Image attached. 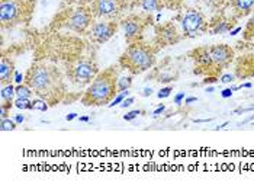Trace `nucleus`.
<instances>
[{"mask_svg":"<svg viewBox=\"0 0 254 189\" xmlns=\"http://www.w3.org/2000/svg\"><path fill=\"white\" fill-rule=\"evenodd\" d=\"M23 82L32 88L35 94L44 99L50 106L60 103L67 92L64 77L59 67L42 61L34 63L28 69Z\"/></svg>","mask_w":254,"mask_h":189,"instance_id":"nucleus-1","label":"nucleus"},{"mask_svg":"<svg viewBox=\"0 0 254 189\" xmlns=\"http://www.w3.org/2000/svg\"><path fill=\"white\" fill-rule=\"evenodd\" d=\"M118 79L119 69L117 66L99 72L83 94L80 102L84 106H108L118 94Z\"/></svg>","mask_w":254,"mask_h":189,"instance_id":"nucleus-2","label":"nucleus"},{"mask_svg":"<svg viewBox=\"0 0 254 189\" xmlns=\"http://www.w3.org/2000/svg\"><path fill=\"white\" fill-rule=\"evenodd\" d=\"M158 50H160L158 45L145 42L142 39L128 44L127 50L118 60V66L121 69L128 70L132 76L141 75L154 66Z\"/></svg>","mask_w":254,"mask_h":189,"instance_id":"nucleus-3","label":"nucleus"},{"mask_svg":"<svg viewBox=\"0 0 254 189\" xmlns=\"http://www.w3.org/2000/svg\"><path fill=\"white\" fill-rule=\"evenodd\" d=\"M37 0H0L1 29L28 25L34 16Z\"/></svg>","mask_w":254,"mask_h":189,"instance_id":"nucleus-4","label":"nucleus"},{"mask_svg":"<svg viewBox=\"0 0 254 189\" xmlns=\"http://www.w3.org/2000/svg\"><path fill=\"white\" fill-rule=\"evenodd\" d=\"M95 22V16L92 13L90 4L76 6L73 9H65L54 19V28H64L76 34H86L92 23Z\"/></svg>","mask_w":254,"mask_h":189,"instance_id":"nucleus-5","label":"nucleus"},{"mask_svg":"<svg viewBox=\"0 0 254 189\" xmlns=\"http://www.w3.org/2000/svg\"><path fill=\"white\" fill-rule=\"evenodd\" d=\"M153 23H154V19L151 16V13H147V12L131 13V15H127L125 18L119 20V25L124 29V35H125L127 44H132V42L141 41L145 28L148 25H153Z\"/></svg>","mask_w":254,"mask_h":189,"instance_id":"nucleus-6","label":"nucleus"},{"mask_svg":"<svg viewBox=\"0 0 254 189\" xmlns=\"http://www.w3.org/2000/svg\"><path fill=\"white\" fill-rule=\"evenodd\" d=\"M180 29L183 38H195L208 31V22L199 9H188L180 18Z\"/></svg>","mask_w":254,"mask_h":189,"instance_id":"nucleus-7","label":"nucleus"},{"mask_svg":"<svg viewBox=\"0 0 254 189\" xmlns=\"http://www.w3.org/2000/svg\"><path fill=\"white\" fill-rule=\"evenodd\" d=\"M128 7H129V3L127 0H92L90 1V9L95 19L121 20L119 16Z\"/></svg>","mask_w":254,"mask_h":189,"instance_id":"nucleus-8","label":"nucleus"},{"mask_svg":"<svg viewBox=\"0 0 254 189\" xmlns=\"http://www.w3.org/2000/svg\"><path fill=\"white\" fill-rule=\"evenodd\" d=\"M99 67L93 60H78L76 64H70L67 69V77L74 83L84 86L92 83V80L98 76Z\"/></svg>","mask_w":254,"mask_h":189,"instance_id":"nucleus-9","label":"nucleus"},{"mask_svg":"<svg viewBox=\"0 0 254 189\" xmlns=\"http://www.w3.org/2000/svg\"><path fill=\"white\" fill-rule=\"evenodd\" d=\"M118 28H119V20L115 19H100L95 20L92 23V26L89 28V31L86 32L90 41L95 44H105L108 42L111 38L117 34Z\"/></svg>","mask_w":254,"mask_h":189,"instance_id":"nucleus-10","label":"nucleus"},{"mask_svg":"<svg viewBox=\"0 0 254 189\" xmlns=\"http://www.w3.org/2000/svg\"><path fill=\"white\" fill-rule=\"evenodd\" d=\"M182 38H183V34L179 31V28L173 23V20L156 25L154 44L158 45L160 48H164V47H169V45H175Z\"/></svg>","mask_w":254,"mask_h":189,"instance_id":"nucleus-11","label":"nucleus"},{"mask_svg":"<svg viewBox=\"0 0 254 189\" xmlns=\"http://www.w3.org/2000/svg\"><path fill=\"white\" fill-rule=\"evenodd\" d=\"M209 56L212 58L214 67L219 73L222 69L228 67L231 64V61L234 60V50L227 45V44H216V45H211L208 47Z\"/></svg>","mask_w":254,"mask_h":189,"instance_id":"nucleus-12","label":"nucleus"},{"mask_svg":"<svg viewBox=\"0 0 254 189\" xmlns=\"http://www.w3.org/2000/svg\"><path fill=\"white\" fill-rule=\"evenodd\" d=\"M15 73H16L15 61L10 57H1V60H0V85L1 86L9 85L15 79Z\"/></svg>","mask_w":254,"mask_h":189,"instance_id":"nucleus-13","label":"nucleus"},{"mask_svg":"<svg viewBox=\"0 0 254 189\" xmlns=\"http://www.w3.org/2000/svg\"><path fill=\"white\" fill-rule=\"evenodd\" d=\"M231 28H233V22L224 16H216L211 20V23H208V29L211 35H221V34L230 32Z\"/></svg>","mask_w":254,"mask_h":189,"instance_id":"nucleus-14","label":"nucleus"},{"mask_svg":"<svg viewBox=\"0 0 254 189\" xmlns=\"http://www.w3.org/2000/svg\"><path fill=\"white\" fill-rule=\"evenodd\" d=\"M231 7L235 19L243 18L253 12L254 0H231Z\"/></svg>","mask_w":254,"mask_h":189,"instance_id":"nucleus-15","label":"nucleus"},{"mask_svg":"<svg viewBox=\"0 0 254 189\" xmlns=\"http://www.w3.org/2000/svg\"><path fill=\"white\" fill-rule=\"evenodd\" d=\"M135 4L139 6L144 12L147 13H153V12H160L161 9H164L161 0H137Z\"/></svg>","mask_w":254,"mask_h":189,"instance_id":"nucleus-16","label":"nucleus"},{"mask_svg":"<svg viewBox=\"0 0 254 189\" xmlns=\"http://www.w3.org/2000/svg\"><path fill=\"white\" fill-rule=\"evenodd\" d=\"M197 6H203V7H208L211 10H218L219 7L224 6V3L227 0H193Z\"/></svg>","mask_w":254,"mask_h":189,"instance_id":"nucleus-17","label":"nucleus"},{"mask_svg":"<svg viewBox=\"0 0 254 189\" xmlns=\"http://www.w3.org/2000/svg\"><path fill=\"white\" fill-rule=\"evenodd\" d=\"M35 92L32 91V88H29L25 82L16 86V96L18 97H25V99H32V96Z\"/></svg>","mask_w":254,"mask_h":189,"instance_id":"nucleus-18","label":"nucleus"},{"mask_svg":"<svg viewBox=\"0 0 254 189\" xmlns=\"http://www.w3.org/2000/svg\"><path fill=\"white\" fill-rule=\"evenodd\" d=\"M132 86V75L131 76H124L118 79V94L124 92V91H129Z\"/></svg>","mask_w":254,"mask_h":189,"instance_id":"nucleus-19","label":"nucleus"},{"mask_svg":"<svg viewBox=\"0 0 254 189\" xmlns=\"http://www.w3.org/2000/svg\"><path fill=\"white\" fill-rule=\"evenodd\" d=\"M16 128H18L16 121H15V119H10L9 116H7V118H3V119L0 121V130L3 132L15 131Z\"/></svg>","mask_w":254,"mask_h":189,"instance_id":"nucleus-20","label":"nucleus"},{"mask_svg":"<svg viewBox=\"0 0 254 189\" xmlns=\"http://www.w3.org/2000/svg\"><path fill=\"white\" fill-rule=\"evenodd\" d=\"M15 106L18 109H22V111H29V109H34V102H32V99L18 97L15 100Z\"/></svg>","mask_w":254,"mask_h":189,"instance_id":"nucleus-21","label":"nucleus"},{"mask_svg":"<svg viewBox=\"0 0 254 189\" xmlns=\"http://www.w3.org/2000/svg\"><path fill=\"white\" fill-rule=\"evenodd\" d=\"M254 38V12L252 13V16L249 19L246 28H244V39H253Z\"/></svg>","mask_w":254,"mask_h":189,"instance_id":"nucleus-22","label":"nucleus"},{"mask_svg":"<svg viewBox=\"0 0 254 189\" xmlns=\"http://www.w3.org/2000/svg\"><path fill=\"white\" fill-rule=\"evenodd\" d=\"M164 9H172V10H179L182 9L185 0H161Z\"/></svg>","mask_w":254,"mask_h":189,"instance_id":"nucleus-23","label":"nucleus"},{"mask_svg":"<svg viewBox=\"0 0 254 189\" xmlns=\"http://www.w3.org/2000/svg\"><path fill=\"white\" fill-rule=\"evenodd\" d=\"M32 102H34V109H38V111H42V112H45L50 108V105L41 97H38L37 100H32Z\"/></svg>","mask_w":254,"mask_h":189,"instance_id":"nucleus-24","label":"nucleus"},{"mask_svg":"<svg viewBox=\"0 0 254 189\" xmlns=\"http://www.w3.org/2000/svg\"><path fill=\"white\" fill-rule=\"evenodd\" d=\"M145 111H141V109H134V111H129V112H127L124 115V121H134L137 116L139 115H144Z\"/></svg>","mask_w":254,"mask_h":189,"instance_id":"nucleus-25","label":"nucleus"},{"mask_svg":"<svg viewBox=\"0 0 254 189\" xmlns=\"http://www.w3.org/2000/svg\"><path fill=\"white\" fill-rule=\"evenodd\" d=\"M172 92H173V86L163 88V89H160V92L157 94V97H158V99H166V97H169V96H170Z\"/></svg>","mask_w":254,"mask_h":189,"instance_id":"nucleus-26","label":"nucleus"},{"mask_svg":"<svg viewBox=\"0 0 254 189\" xmlns=\"http://www.w3.org/2000/svg\"><path fill=\"white\" fill-rule=\"evenodd\" d=\"M92 0H64L65 4L71 6V4H78V6H83V4H90Z\"/></svg>","mask_w":254,"mask_h":189,"instance_id":"nucleus-27","label":"nucleus"},{"mask_svg":"<svg viewBox=\"0 0 254 189\" xmlns=\"http://www.w3.org/2000/svg\"><path fill=\"white\" fill-rule=\"evenodd\" d=\"M134 102H135V99H134V97H131V96H128V97H125V99H124V102H122L119 106H121L122 109H125V108H129L131 105H134Z\"/></svg>","mask_w":254,"mask_h":189,"instance_id":"nucleus-28","label":"nucleus"},{"mask_svg":"<svg viewBox=\"0 0 254 189\" xmlns=\"http://www.w3.org/2000/svg\"><path fill=\"white\" fill-rule=\"evenodd\" d=\"M235 76L231 75V73H227V75H222L221 76V82L222 83H233L234 82Z\"/></svg>","mask_w":254,"mask_h":189,"instance_id":"nucleus-29","label":"nucleus"},{"mask_svg":"<svg viewBox=\"0 0 254 189\" xmlns=\"http://www.w3.org/2000/svg\"><path fill=\"white\" fill-rule=\"evenodd\" d=\"M234 94V91H233V88H227V89H224L222 92H221V96L224 97V99H228V97H231Z\"/></svg>","mask_w":254,"mask_h":189,"instance_id":"nucleus-30","label":"nucleus"},{"mask_svg":"<svg viewBox=\"0 0 254 189\" xmlns=\"http://www.w3.org/2000/svg\"><path fill=\"white\" fill-rule=\"evenodd\" d=\"M252 111H254V105H253V106H247V108H243V106H240V108H237V109H234V113L252 112Z\"/></svg>","mask_w":254,"mask_h":189,"instance_id":"nucleus-31","label":"nucleus"},{"mask_svg":"<svg viewBox=\"0 0 254 189\" xmlns=\"http://www.w3.org/2000/svg\"><path fill=\"white\" fill-rule=\"evenodd\" d=\"M185 99H186V97H185V92H179V94L175 96V103H176V105H180Z\"/></svg>","mask_w":254,"mask_h":189,"instance_id":"nucleus-32","label":"nucleus"},{"mask_svg":"<svg viewBox=\"0 0 254 189\" xmlns=\"http://www.w3.org/2000/svg\"><path fill=\"white\" fill-rule=\"evenodd\" d=\"M164 111H166V106H164V105H160L156 111L153 112V116H154V118H157V116H160V115L164 112Z\"/></svg>","mask_w":254,"mask_h":189,"instance_id":"nucleus-33","label":"nucleus"},{"mask_svg":"<svg viewBox=\"0 0 254 189\" xmlns=\"http://www.w3.org/2000/svg\"><path fill=\"white\" fill-rule=\"evenodd\" d=\"M153 94V89H148V88H145L142 92H141V96H144V97H147V96H151Z\"/></svg>","mask_w":254,"mask_h":189,"instance_id":"nucleus-34","label":"nucleus"},{"mask_svg":"<svg viewBox=\"0 0 254 189\" xmlns=\"http://www.w3.org/2000/svg\"><path fill=\"white\" fill-rule=\"evenodd\" d=\"M22 80H25V77H22V75L16 72V73H15V82H16L18 85H20V83H22Z\"/></svg>","mask_w":254,"mask_h":189,"instance_id":"nucleus-35","label":"nucleus"},{"mask_svg":"<svg viewBox=\"0 0 254 189\" xmlns=\"http://www.w3.org/2000/svg\"><path fill=\"white\" fill-rule=\"evenodd\" d=\"M240 31H241V26H237V28H234V29H231V31H230V35H231V37H235Z\"/></svg>","mask_w":254,"mask_h":189,"instance_id":"nucleus-36","label":"nucleus"},{"mask_svg":"<svg viewBox=\"0 0 254 189\" xmlns=\"http://www.w3.org/2000/svg\"><path fill=\"white\" fill-rule=\"evenodd\" d=\"M214 121V118H208V119H195L196 124H205V122H211Z\"/></svg>","mask_w":254,"mask_h":189,"instance_id":"nucleus-37","label":"nucleus"},{"mask_svg":"<svg viewBox=\"0 0 254 189\" xmlns=\"http://www.w3.org/2000/svg\"><path fill=\"white\" fill-rule=\"evenodd\" d=\"M13 119H15V121H16V124H18V125H19V124H22V122H23V121H25V118H23V116H22V115H16V116H15V118H13Z\"/></svg>","mask_w":254,"mask_h":189,"instance_id":"nucleus-38","label":"nucleus"},{"mask_svg":"<svg viewBox=\"0 0 254 189\" xmlns=\"http://www.w3.org/2000/svg\"><path fill=\"white\" fill-rule=\"evenodd\" d=\"M228 125H230V121H225L224 124H221L219 127H216L215 130L216 131H219V130H224V128H225V127H228Z\"/></svg>","mask_w":254,"mask_h":189,"instance_id":"nucleus-39","label":"nucleus"},{"mask_svg":"<svg viewBox=\"0 0 254 189\" xmlns=\"http://www.w3.org/2000/svg\"><path fill=\"white\" fill-rule=\"evenodd\" d=\"M240 88H241V89H243V88H244V89H252V88H253V85H252L250 82H247V83H243V85H240Z\"/></svg>","mask_w":254,"mask_h":189,"instance_id":"nucleus-40","label":"nucleus"},{"mask_svg":"<svg viewBox=\"0 0 254 189\" xmlns=\"http://www.w3.org/2000/svg\"><path fill=\"white\" fill-rule=\"evenodd\" d=\"M76 118H77V113H70V115L65 116L67 121H73V119H76Z\"/></svg>","mask_w":254,"mask_h":189,"instance_id":"nucleus-41","label":"nucleus"},{"mask_svg":"<svg viewBox=\"0 0 254 189\" xmlns=\"http://www.w3.org/2000/svg\"><path fill=\"white\" fill-rule=\"evenodd\" d=\"M193 102H196L195 96H192V97H186V99H185V103H188V105H189V103H193Z\"/></svg>","mask_w":254,"mask_h":189,"instance_id":"nucleus-42","label":"nucleus"},{"mask_svg":"<svg viewBox=\"0 0 254 189\" xmlns=\"http://www.w3.org/2000/svg\"><path fill=\"white\" fill-rule=\"evenodd\" d=\"M80 121H81V122H89L90 118H89V116H80Z\"/></svg>","mask_w":254,"mask_h":189,"instance_id":"nucleus-43","label":"nucleus"},{"mask_svg":"<svg viewBox=\"0 0 254 189\" xmlns=\"http://www.w3.org/2000/svg\"><path fill=\"white\" fill-rule=\"evenodd\" d=\"M206 92H208V94H212V92H214V88H206Z\"/></svg>","mask_w":254,"mask_h":189,"instance_id":"nucleus-44","label":"nucleus"},{"mask_svg":"<svg viewBox=\"0 0 254 189\" xmlns=\"http://www.w3.org/2000/svg\"><path fill=\"white\" fill-rule=\"evenodd\" d=\"M127 1H128V0H127ZM135 1H137V0H135Z\"/></svg>","mask_w":254,"mask_h":189,"instance_id":"nucleus-45","label":"nucleus"}]
</instances>
